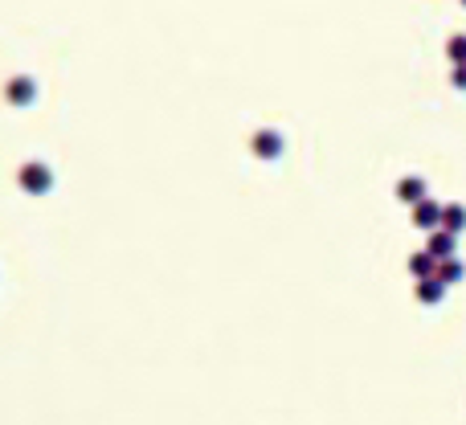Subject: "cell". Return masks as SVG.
<instances>
[{"instance_id": "277c9868", "label": "cell", "mask_w": 466, "mask_h": 425, "mask_svg": "<svg viewBox=\"0 0 466 425\" xmlns=\"http://www.w3.org/2000/svg\"><path fill=\"white\" fill-rule=\"evenodd\" d=\"M413 221H417V225H433V221H438V209H433V205H417Z\"/></svg>"}, {"instance_id": "6da1fadb", "label": "cell", "mask_w": 466, "mask_h": 425, "mask_svg": "<svg viewBox=\"0 0 466 425\" xmlns=\"http://www.w3.org/2000/svg\"><path fill=\"white\" fill-rule=\"evenodd\" d=\"M21 184H25L29 193H45V188H50V172H45L41 163H33V168L21 172Z\"/></svg>"}, {"instance_id": "9c48e42d", "label": "cell", "mask_w": 466, "mask_h": 425, "mask_svg": "<svg viewBox=\"0 0 466 425\" xmlns=\"http://www.w3.org/2000/svg\"><path fill=\"white\" fill-rule=\"evenodd\" d=\"M417 298H426V303H433V298H438V286H417Z\"/></svg>"}, {"instance_id": "3957f363", "label": "cell", "mask_w": 466, "mask_h": 425, "mask_svg": "<svg viewBox=\"0 0 466 425\" xmlns=\"http://www.w3.org/2000/svg\"><path fill=\"white\" fill-rule=\"evenodd\" d=\"M254 147H262V156H278V135H258Z\"/></svg>"}, {"instance_id": "7a4b0ae2", "label": "cell", "mask_w": 466, "mask_h": 425, "mask_svg": "<svg viewBox=\"0 0 466 425\" xmlns=\"http://www.w3.org/2000/svg\"><path fill=\"white\" fill-rule=\"evenodd\" d=\"M9 98H13V102H29V98H33V82L17 78L13 82V90H9Z\"/></svg>"}, {"instance_id": "30bf717a", "label": "cell", "mask_w": 466, "mask_h": 425, "mask_svg": "<svg viewBox=\"0 0 466 425\" xmlns=\"http://www.w3.org/2000/svg\"><path fill=\"white\" fill-rule=\"evenodd\" d=\"M409 266H413V274H426V270H430V258H413Z\"/></svg>"}, {"instance_id": "5b68a950", "label": "cell", "mask_w": 466, "mask_h": 425, "mask_svg": "<svg viewBox=\"0 0 466 425\" xmlns=\"http://www.w3.org/2000/svg\"><path fill=\"white\" fill-rule=\"evenodd\" d=\"M466 225V209H446V229L454 233V229Z\"/></svg>"}, {"instance_id": "ba28073f", "label": "cell", "mask_w": 466, "mask_h": 425, "mask_svg": "<svg viewBox=\"0 0 466 425\" xmlns=\"http://www.w3.org/2000/svg\"><path fill=\"white\" fill-rule=\"evenodd\" d=\"M450 58L466 62V37H454V41H450Z\"/></svg>"}, {"instance_id": "8992f818", "label": "cell", "mask_w": 466, "mask_h": 425, "mask_svg": "<svg viewBox=\"0 0 466 425\" xmlns=\"http://www.w3.org/2000/svg\"><path fill=\"white\" fill-rule=\"evenodd\" d=\"M401 196H405V200H417V196H421V180H401Z\"/></svg>"}, {"instance_id": "52a82bcc", "label": "cell", "mask_w": 466, "mask_h": 425, "mask_svg": "<svg viewBox=\"0 0 466 425\" xmlns=\"http://www.w3.org/2000/svg\"><path fill=\"white\" fill-rule=\"evenodd\" d=\"M450 245H454V242H450V233H442V237H433V245H430V249L438 254V258H446V254H450Z\"/></svg>"}]
</instances>
